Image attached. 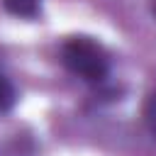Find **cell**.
Returning a JSON list of instances; mask_svg holds the SVG:
<instances>
[{
	"instance_id": "cell-4",
	"label": "cell",
	"mask_w": 156,
	"mask_h": 156,
	"mask_svg": "<svg viewBox=\"0 0 156 156\" xmlns=\"http://www.w3.org/2000/svg\"><path fill=\"white\" fill-rule=\"evenodd\" d=\"M146 122H149L151 132L156 134V93H151V98L146 102Z\"/></svg>"
},
{
	"instance_id": "cell-1",
	"label": "cell",
	"mask_w": 156,
	"mask_h": 156,
	"mask_svg": "<svg viewBox=\"0 0 156 156\" xmlns=\"http://www.w3.org/2000/svg\"><path fill=\"white\" fill-rule=\"evenodd\" d=\"M61 61L73 76H78L88 83H102L110 73V63H107L105 51L95 41H90L88 37L66 39L61 46Z\"/></svg>"
},
{
	"instance_id": "cell-5",
	"label": "cell",
	"mask_w": 156,
	"mask_h": 156,
	"mask_svg": "<svg viewBox=\"0 0 156 156\" xmlns=\"http://www.w3.org/2000/svg\"><path fill=\"white\" fill-rule=\"evenodd\" d=\"M151 10H154V15H156V0H154V2H151Z\"/></svg>"
},
{
	"instance_id": "cell-3",
	"label": "cell",
	"mask_w": 156,
	"mask_h": 156,
	"mask_svg": "<svg viewBox=\"0 0 156 156\" xmlns=\"http://www.w3.org/2000/svg\"><path fill=\"white\" fill-rule=\"evenodd\" d=\"M15 105V88L12 83L0 73V112H7Z\"/></svg>"
},
{
	"instance_id": "cell-2",
	"label": "cell",
	"mask_w": 156,
	"mask_h": 156,
	"mask_svg": "<svg viewBox=\"0 0 156 156\" xmlns=\"http://www.w3.org/2000/svg\"><path fill=\"white\" fill-rule=\"evenodd\" d=\"M39 2L41 0H2V5L10 15L24 17V20H32L39 15Z\"/></svg>"
}]
</instances>
